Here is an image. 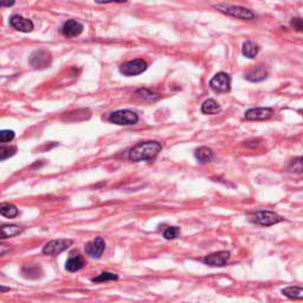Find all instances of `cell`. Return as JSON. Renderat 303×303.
I'll return each mask as SVG.
<instances>
[{
  "label": "cell",
  "mask_w": 303,
  "mask_h": 303,
  "mask_svg": "<svg viewBox=\"0 0 303 303\" xmlns=\"http://www.w3.org/2000/svg\"><path fill=\"white\" fill-rule=\"evenodd\" d=\"M161 149H163V146L158 141H145V142H140L133 147L129 151L128 158L133 163L153 160L158 157Z\"/></svg>",
  "instance_id": "obj_1"
},
{
  "label": "cell",
  "mask_w": 303,
  "mask_h": 303,
  "mask_svg": "<svg viewBox=\"0 0 303 303\" xmlns=\"http://www.w3.org/2000/svg\"><path fill=\"white\" fill-rule=\"evenodd\" d=\"M215 8L219 12L226 14V16L233 17L237 19L243 20H251L255 18V13L249 8H245L242 6H236V5H226V4H219L216 5Z\"/></svg>",
  "instance_id": "obj_2"
},
{
  "label": "cell",
  "mask_w": 303,
  "mask_h": 303,
  "mask_svg": "<svg viewBox=\"0 0 303 303\" xmlns=\"http://www.w3.org/2000/svg\"><path fill=\"white\" fill-rule=\"evenodd\" d=\"M108 121L119 126H132L138 123V115L129 109H122V110L111 112L108 116Z\"/></svg>",
  "instance_id": "obj_3"
},
{
  "label": "cell",
  "mask_w": 303,
  "mask_h": 303,
  "mask_svg": "<svg viewBox=\"0 0 303 303\" xmlns=\"http://www.w3.org/2000/svg\"><path fill=\"white\" fill-rule=\"evenodd\" d=\"M53 63V57L48 50L39 49V50L33 51L28 58V64L37 70H43V69L49 68Z\"/></svg>",
  "instance_id": "obj_4"
},
{
  "label": "cell",
  "mask_w": 303,
  "mask_h": 303,
  "mask_svg": "<svg viewBox=\"0 0 303 303\" xmlns=\"http://www.w3.org/2000/svg\"><path fill=\"white\" fill-rule=\"evenodd\" d=\"M250 220L255 224L262 225V226H271V225L283 221L284 218H282L281 216L273 211H258L251 216Z\"/></svg>",
  "instance_id": "obj_5"
},
{
  "label": "cell",
  "mask_w": 303,
  "mask_h": 303,
  "mask_svg": "<svg viewBox=\"0 0 303 303\" xmlns=\"http://www.w3.org/2000/svg\"><path fill=\"white\" fill-rule=\"evenodd\" d=\"M147 68H148V65L143 59H133L123 63L120 66V73L128 77L138 76V75L145 73Z\"/></svg>",
  "instance_id": "obj_6"
},
{
  "label": "cell",
  "mask_w": 303,
  "mask_h": 303,
  "mask_svg": "<svg viewBox=\"0 0 303 303\" xmlns=\"http://www.w3.org/2000/svg\"><path fill=\"white\" fill-rule=\"evenodd\" d=\"M71 245H73L71 239H55V241H51L45 244V247L43 248V253L48 256H57L62 253L63 251L68 250Z\"/></svg>",
  "instance_id": "obj_7"
},
{
  "label": "cell",
  "mask_w": 303,
  "mask_h": 303,
  "mask_svg": "<svg viewBox=\"0 0 303 303\" xmlns=\"http://www.w3.org/2000/svg\"><path fill=\"white\" fill-rule=\"evenodd\" d=\"M210 86L217 92H227L231 89V77L225 73H218L210 81Z\"/></svg>",
  "instance_id": "obj_8"
},
{
  "label": "cell",
  "mask_w": 303,
  "mask_h": 303,
  "mask_svg": "<svg viewBox=\"0 0 303 303\" xmlns=\"http://www.w3.org/2000/svg\"><path fill=\"white\" fill-rule=\"evenodd\" d=\"M106 250V242L102 237H96L94 241L85 244L84 251L91 258H100Z\"/></svg>",
  "instance_id": "obj_9"
},
{
  "label": "cell",
  "mask_w": 303,
  "mask_h": 303,
  "mask_svg": "<svg viewBox=\"0 0 303 303\" xmlns=\"http://www.w3.org/2000/svg\"><path fill=\"white\" fill-rule=\"evenodd\" d=\"M244 116L249 121H264L274 116V110L271 108H251L245 111Z\"/></svg>",
  "instance_id": "obj_10"
},
{
  "label": "cell",
  "mask_w": 303,
  "mask_h": 303,
  "mask_svg": "<svg viewBox=\"0 0 303 303\" xmlns=\"http://www.w3.org/2000/svg\"><path fill=\"white\" fill-rule=\"evenodd\" d=\"M10 25L16 30L20 31V32H31L33 30L34 25L32 20L24 18V17L19 16V14H14L10 18Z\"/></svg>",
  "instance_id": "obj_11"
},
{
  "label": "cell",
  "mask_w": 303,
  "mask_h": 303,
  "mask_svg": "<svg viewBox=\"0 0 303 303\" xmlns=\"http://www.w3.org/2000/svg\"><path fill=\"white\" fill-rule=\"evenodd\" d=\"M230 258L229 251H218V252L207 255L204 258V263L211 267H224Z\"/></svg>",
  "instance_id": "obj_12"
},
{
  "label": "cell",
  "mask_w": 303,
  "mask_h": 303,
  "mask_svg": "<svg viewBox=\"0 0 303 303\" xmlns=\"http://www.w3.org/2000/svg\"><path fill=\"white\" fill-rule=\"evenodd\" d=\"M83 27L81 23L77 22L75 19H69L68 22L64 23L62 28V33L63 36H65L66 38H74V37L80 36L83 32Z\"/></svg>",
  "instance_id": "obj_13"
},
{
  "label": "cell",
  "mask_w": 303,
  "mask_h": 303,
  "mask_svg": "<svg viewBox=\"0 0 303 303\" xmlns=\"http://www.w3.org/2000/svg\"><path fill=\"white\" fill-rule=\"evenodd\" d=\"M268 69L264 65H258L255 69L250 70L249 73L245 75V80L250 81V82H262L268 77Z\"/></svg>",
  "instance_id": "obj_14"
},
{
  "label": "cell",
  "mask_w": 303,
  "mask_h": 303,
  "mask_svg": "<svg viewBox=\"0 0 303 303\" xmlns=\"http://www.w3.org/2000/svg\"><path fill=\"white\" fill-rule=\"evenodd\" d=\"M84 267V259H83L82 256L80 253H76V255H71L70 257L68 258L65 263V269L70 273H76V271H80L81 269H83Z\"/></svg>",
  "instance_id": "obj_15"
},
{
  "label": "cell",
  "mask_w": 303,
  "mask_h": 303,
  "mask_svg": "<svg viewBox=\"0 0 303 303\" xmlns=\"http://www.w3.org/2000/svg\"><path fill=\"white\" fill-rule=\"evenodd\" d=\"M195 159L199 161L200 164H207V163H211L213 161V159H215V153L211 148H209V147H200V148H198L197 151L194 153Z\"/></svg>",
  "instance_id": "obj_16"
},
{
  "label": "cell",
  "mask_w": 303,
  "mask_h": 303,
  "mask_svg": "<svg viewBox=\"0 0 303 303\" xmlns=\"http://www.w3.org/2000/svg\"><path fill=\"white\" fill-rule=\"evenodd\" d=\"M24 231L22 226L14 224H5L1 226V239H7L18 236Z\"/></svg>",
  "instance_id": "obj_17"
},
{
  "label": "cell",
  "mask_w": 303,
  "mask_h": 303,
  "mask_svg": "<svg viewBox=\"0 0 303 303\" xmlns=\"http://www.w3.org/2000/svg\"><path fill=\"white\" fill-rule=\"evenodd\" d=\"M22 274H23V276L27 277V278L36 279V278H39V277H42L43 271H42V268H40L39 265L28 264V265H24V267H23Z\"/></svg>",
  "instance_id": "obj_18"
},
{
  "label": "cell",
  "mask_w": 303,
  "mask_h": 303,
  "mask_svg": "<svg viewBox=\"0 0 303 303\" xmlns=\"http://www.w3.org/2000/svg\"><path fill=\"white\" fill-rule=\"evenodd\" d=\"M259 53V48L257 44H255L253 42H251V40H245L243 43V46H242V54L244 55L247 58H255L256 56H257Z\"/></svg>",
  "instance_id": "obj_19"
},
{
  "label": "cell",
  "mask_w": 303,
  "mask_h": 303,
  "mask_svg": "<svg viewBox=\"0 0 303 303\" xmlns=\"http://www.w3.org/2000/svg\"><path fill=\"white\" fill-rule=\"evenodd\" d=\"M220 110H221L220 106L218 105L217 101H215L213 99L206 100L203 103V106H201V112H203V114H206V115L219 114Z\"/></svg>",
  "instance_id": "obj_20"
},
{
  "label": "cell",
  "mask_w": 303,
  "mask_h": 303,
  "mask_svg": "<svg viewBox=\"0 0 303 303\" xmlns=\"http://www.w3.org/2000/svg\"><path fill=\"white\" fill-rule=\"evenodd\" d=\"M18 209L13 204L2 203L0 205V215L6 218H16L18 216Z\"/></svg>",
  "instance_id": "obj_21"
},
{
  "label": "cell",
  "mask_w": 303,
  "mask_h": 303,
  "mask_svg": "<svg viewBox=\"0 0 303 303\" xmlns=\"http://www.w3.org/2000/svg\"><path fill=\"white\" fill-rule=\"evenodd\" d=\"M135 95L138 99L147 101V102H155V101L160 99V95L155 94V92L148 90V89H138V90L135 91Z\"/></svg>",
  "instance_id": "obj_22"
},
{
  "label": "cell",
  "mask_w": 303,
  "mask_h": 303,
  "mask_svg": "<svg viewBox=\"0 0 303 303\" xmlns=\"http://www.w3.org/2000/svg\"><path fill=\"white\" fill-rule=\"evenodd\" d=\"M282 294L289 299L303 300V288L300 287H287L282 289Z\"/></svg>",
  "instance_id": "obj_23"
},
{
  "label": "cell",
  "mask_w": 303,
  "mask_h": 303,
  "mask_svg": "<svg viewBox=\"0 0 303 303\" xmlns=\"http://www.w3.org/2000/svg\"><path fill=\"white\" fill-rule=\"evenodd\" d=\"M17 153V147L16 146H4L0 147V160L4 161L6 159L13 157Z\"/></svg>",
  "instance_id": "obj_24"
},
{
  "label": "cell",
  "mask_w": 303,
  "mask_h": 303,
  "mask_svg": "<svg viewBox=\"0 0 303 303\" xmlns=\"http://www.w3.org/2000/svg\"><path fill=\"white\" fill-rule=\"evenodd\" d=\"M288 169L293 173H303V157L293 159L288 166Z\"/></svg>",
  "instance_id": "obj_25"
},
{
  "label": "cell",
  "mask_w": 303,
  "mask_h": 303,
  "mask_svg": "<svg viewBox=\"0 0 303 303\" xmlns=\"http://www.w3.org/2000/svg\"><path fill=\"white\" fill-rule=\"evenodd\" d=\"M116 279H119V276H117L116 274L107 273V271H105V273H102L97 277H94V278H92V282H95V283H100V282L116 281Z\"/></svg>",
  "instance_id": "obj_26"
},
{
  "label": "cell",
  "mask_w": 303,
  "mask_h": 303,
  "mask_svg": "<svg viewBox=\"0 0 303 303\" xmlns=\"http://www.w3.org/2000/svg\"><path fill=\"white\" fill-rule=\"evenodd\" d=\"M179 233H180V229H179V227L169 226L164 231V237H165V239H167V241H172V239L178 238Z\"/></svg>",
  "instance_id": "obj_27"
},
{
  "label": "cell",
  "mask_w": 303,
  "mask_h": 303,
  "mask_svg": "<svg viewBox=\"0 0 303 303\" xmlns=\"http://www.w3.org/2000/svg\"><path fill=\"white\" fill-rule=\"evenodd\" d=\"M14 138V132L10 131V129H4V131L0 132V142L4 145V143L10 142Z\"/></svg>",
  "instance_id": "obj_28"
},
{
  "label": "cell",
  "mask_w": 303,
  "mask_h": 303,
  "mask_svg": "<svg viewBox=\"0 0 303 303\" xmlns=\"http://www.w3.org/2000/svg\"><path fill=\"white\" fill-rule=\"evenodd\" d=\"M291 27L297 31H303V19L294 18L293 20H291Z\"/></svg>",
  "instance_id": "obj_29"
},
{
  "label": "cell",
  "mask_w": 303,
  "mask_h": 303,
  "mask_svg": "<svg viewBox=\"0 0 303 303\" xmlns=\"http://www.w3.org/2000/svg\"><path fill=\"white\" fill-rule=\"evenodd\" d=\"M128 0H95L97 4H111V2H117V4H122V2H127Z\"/></svg>",
  "instance_id": "obj_30"
},
{
  "label": "cell",
  "mask_w": 303,
  "mask_h": 303,
  "mask_svg": "<svg viewBox=\"0 0 303 303\" xmlns=\"http://www.w3.org/2000/svg\"><path fill=\"white\" fill-rule=\"evenodd\" d=\"M16 4V0H0V5L2 7H11Z\"/></svg>",
  "instance_id": "obj_31"
},
{
  "label": "cell",
  "mask_w": 303,
  "mask_h": 303,
  "mask_svg": "<svg viewBox=\"0 0 303 303\" xmlns=\"http://www.w3.org/2000/svg\"><path fill=\"white\" fill-rule=\"evenodd\" d=\"M6 290H10V289H7V288H5V287H1V291H6Z\"/></svg>",
  "instance_id": "obj_32"
}]
</instances>
